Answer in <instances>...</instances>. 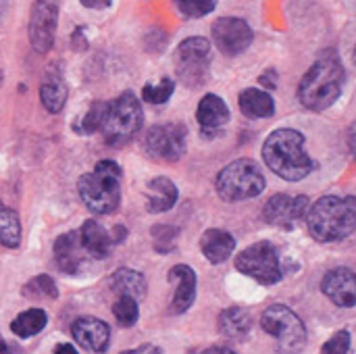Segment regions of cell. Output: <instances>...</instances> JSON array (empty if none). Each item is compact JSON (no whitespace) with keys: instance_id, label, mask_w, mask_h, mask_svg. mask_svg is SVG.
I'll return each instance as SVG.
<instances>
[{"instance_id":"23","label":"cell","mask_w":356,"mask_h":354,"mask_svg":"<svg viewBox=\"0 0 356 354\" xmlns=\"http://www.w3.org/2000/svg\"><path fill=\"white\" fill-rule=\"evenodd\" d=\"M240 111L250 119H267L275 113V100L269 92L248 88L238 98Z\"/></svg>"},{"instance_id":"24","label":"cell","mask_w":356,"mask_h":354,"mask_svg":"<svg viewBox=\"0 0 356 354\" xmlns=\"http://www.w3.org/2000/svg\"><path fill=\"white\" fill-rule=\"evenodd\" d=\"M111 290L117 292L119 296H131V298H136L140 303L146 296L148 284H146V277L140 271L123 267V269H117L111 275Z\"/></svg>"},{"instance_id":"6","label":"cell","mask_w":356,"mask_h":354,"mask_svg":"<svg viewBox=\"0 0 356 354\" xmlns=\"http://www.w3.org/2000/svg\"><path fill=\"white\" fill-rule=\"evenodd\" d=\"M144 113L138 96L134 92H123L119 98L108 102L106 117L102 123V136L111 146H121L129 142L142 127Z\"/></svg>"},{"instance_id":"43","label":"cell","mask_w":356,"mask_h":354,"mask_svg":"<svg viewBox=\"0 0 356 354\" xmlns=\"http://www.w3.org/2000/svg\"><path fill=\"white\" fill-rule=\"evenodd\" d=\"M0 86H2V73H0Z\"/></svg>"},{"instance_id":"14","label":"cell","mask_w":356,"mask_h":354,"mask_svg":"<svg viewBox=\"0 0 356 354\" xmlns=\"http://www.w3.org/2000/svg\"><path fill=\"white\" fill-rule=\"evenodd\" d=\"M88 250L81 242L79 232H67L56 238L54 242V261L56 267L67 275H79L86 267Z\"/></svg>"},{"instance_id":"20","label":"cell","mask_w":356,"mask_h":354,"mask_svg":"<svg viewBox=\"0 0 356 354\" xmlns=\"http://www.w3.org/2000/svg\"><path fill=\"white\" fill-rule=\"evenodd\" d=\"M79 234H81V242L92 259H106L111 255L115 240L98 221H94V219L83 221Z\"/></svg>"},{"instance_id":"35","label":"cell","mask_w":356,"mask_h":354,"mask_svg":"<svg viewBox=\"0 0 356 354\" xmlns=\"http://www.w3.org/2000/svg\"><path fill=\"white\" fill-rule=\"evenodd\" d=\"M259 79H261V83L267 88V92L277 88V71H275V69H267V71H265V73H263Z\"/></svg>"},{"instance_id":"29","label":"cell","mask_w":356,"mask_h":354,"mask_svg":"<svg viewBox=\"0 0 356 354\" xmlns=\"http://www.w3.org/2000/svg\"><path fill=\"white\" fill-rule=\"evenodd\" d=\"M23 294L27 298H50V300H54L58 296V288L50 275H38L23 286Z\"/></svg>"},{"instance_id":"18","label":"cell","mask_w":356,"mask_h":354,"mask_svg":"<svg viewBox=\"0 0 356 354\" xmlns=\"http://www.w3.org/2000/svg\"><path fill=\"white\" fill-rule=\"evenodd\" d=\"M236 248V238L225 230H207L200 238V250L213 265L225 263Z\"/></svg>"},{"instance_id":"3","label":"cell","mask_w":356,"mask_h":354,"mask_svg":"<svg viewBox=\"0 0 356 354\" xmlns=\"http://www.w3.org/2000/svg\"><path fill=\"white\" fill-rule=\"evenodd\" d=\"M346 71L336 54H325L313 63L298 86V100L305 108L321 113L330 108L342 94Z\"/></svg>"},{"instance_id":"16","label":"cell","mask_w":356,"mask_h":354,"mask_svg":"<svg viewBox=\"0 0 356 354\" xmlns=\"http://www.w3.org/2000/svg\"><path fill=\"white\" fill-rule=\"evenodd\" d=\"M71 334L77 344L96 354L106 353L111 342V328L96 317H79L71 325Z\"/></svg>"},{"instance_id":"11","label":"cell","mask_w":356,"mask_h":354,"mask_svg":"<svg viewBox=\"0 0 356 354\" xmlns=\"http://www.w3.org/2000/svg\"><path fill=\"white\" fill-rule=\"evenodd\" d=\"M58 23V0H35L29 15V42L35 52L44 54L54 44Z\"/></svg>"},{"instance_id":"5","label":"cell","mask_w":356,"mask_h":354,"mask_svg":"<svg viewBox=\"0 0 356 354\" xmlns=\"http://www.w3.org/2000/svg\"><path fill=\"white\" fill-rule=\"evenodd\" d=\"M215 188L225 202H242L263 194L265 175L254 161L238 159L219 171L215 179Z\"/></svg>"},{"instance_id":"39","label":"cell","mask_w":356,"mask_h":354,"mask_svg":"<svg viewBox=\"0 0 356 354\" xmlns=\"http://www.w3.org/2000/svg\"><path fill=\"white\" fill-rule=\"evenodd\" d=\"M196 354H236L232 348H227V346H211V348H204V351H200V353Z\"/></svg>"},{"instance_id":"21","label":"cell","mask_w":356,"mask_h":354,"mask_svg":"<svg viewBox=\"0 0 356 354\" xmlns=\"http://www.w3.org/2000/svg\"><path fill=\"white\" fill-rule=\"evenodd\" d=\"M196 121L200 123L202 129L217 131L229 121V108L223 102V98H219L217 94H204L202 100L198 102Z\"/></svg>"},{"instance_id":"22","label":"cell","mask_w":356,"mask_h":354,"mask_svg":"<svg viewBox=\"0 0 356 354\" xmlns=\"http://www.w3.org/2000/svg\"><path fill=\"white\" fill-rule=\"evenodd\" d=\"M40 100L44 104V108L52 115L60 113L65 102H67V83L63 79V75L54 69H50L40 86Z\"/></svg>"},{"instance_id":"28","label":"cell","mask_w":356,"mask_h":354,"mask_svg":"<svg viewBox=\"0 0 356 354\" xmlns=\"http://www.w3.org/2000/svg\"><path fill=\"white\" fill-rule=\"evenodd\" d=\"M113 315L117 319V323L121 328H131L138 323L140 319V311H138V300L131 296H119L117 303L113 305Z\"/></svg>"},{"instance_id":"12","label":"cell","mask_w":356,"mask_h":354,"mask_svg":"<svg viewBox=\"0 0 356 354\" xmlns=\"http://www.w3.org/2000/svg\"><path fill=\"white\" fill-rule=\"evenodd\" d=\"M213 42L215 46L225 54V56H238L242 54L254 38L252 27L238 17H221L213 23L211 27Z\"/></svg>"},{"instance_id":"37","label":"cell","mask_w":356,"mask_h":354,"mask_svg":"<svg viewBox=\"0 0 356 354\" xmlns=\"http://www.w3.org/2000/svg\"><path fill=\"white\" fill-rule=\"evenodd\" d=\"M346 140H348V148L353 152V156L356 159V121L348 127V134H346Z\"/></svg>"},{"instance_id":"31","label":"cell","mask_w":356,"mask_h":354,"mask_svg":"<svg viewBox=\"0 0 356 354\" xmlns=\"http://www.w3.org/2000/svg\"><path fill=\"white\" fill-rule=\"evenodd\" d=\"M173 90H175L173 79L163 77L159 83H146L144 90H142V98L146 102H150V104H165L171 98Z\"/></svg>"},{"instance_id":"34","label":"cell","mask_w":356,"mask_h":354,"mask_svg":"<svg viewBox=\"0 0 356 354\" xmlns=\"http://www.w3.org/2000/svg\"><path fill=\"white\" fill-rule=\"evenodd\" d=\"M321 354H353V336L348 330L336 332L321 348Z\"/></svg>"},{"instance_id":"26","label":"cell","mask_w":356,"mask_h":354,"mask_svg":"<svg viewBox=\"0 0 356 354\" xmlns=\"http://www.w3.org/2000/svg\"><path fill=\"white\" fill-rule=\"evenodd\" d=\"M48 323V315L42 311V309H29V311H23L21 315H17L13 321H10V332L17 336V338H31L35 334H40Z\"/></svg>"},{"instance_id":"9","label":"cell","mask_w":356,"mask_h":354,"mask_svg":"<svg viewBox=\"0 0 356 354\" xmlns=\"http://www.w3.org/2000/svg\"><path fill=\"white\" fill-rule=\"evenodd\" d=\"M175 73L188 88H200L211 75V44L204 38H186L175 50Z\"/></svg>"},{"instance_id":"15","label":"cell","mask_w":356,"mask_h":354,"mask_svg":"<svg viewBox=\"0 0 356 354\" xmlns=\"http://www.w3.org/2000/svg\"><path fill=\"white\" fill-rule=\"evenodd\" d=\"M321 292L342 309L356 307V271L348 267H338L325 273L321 282Z\"/></svg>"},{"instance_id":"7","label":"cell","mask_w":356,"mask_h":354,"mask_svg":"<svg viewBox=\"0 0 356 354\" xmlns=\"http://www.w3.org/2000/svg\"><path fill=\"white\" fill-rule=\"evenodd\" d=\"M261 328L275 338L280 354H298L307 346V328L286 305L267 307L261 315Z\"/></svg>"},{"instance_id":"27","label":"cell","mask_w":356,"mask_h":354,"mask_svg":"<svg viewBox=\"0 0 356 354\" xmlns=\"http://www.w3.org/2000/svg\"><path fill=\"white\" fill-rule=\"evenodd\" d=\"M21 242V221L17 213L0 200V246L17 248Z\"/></svg>"},{"instance_id":"25","label":"cell","mask_w":356,"mask_h":354,"mask_svg":"<svg viewBox=\"0 0 356 354\" xmlns=\"http://www.w3.org/2000/svg\"><path fill=\"white\" fill-rule=\"evenodd\" d=\"M250 328H252V317L242 307L225 309L219 315V332L227 340H244L250 334Z\"/></svg>"},{"instance_id":"8","label":"cell","mask_w":356,"mask_h":354,"mask_svg":"<svg viewBox=\"0 0 356 354\" xmlns=\"http://www.w3.org/2000/svg\"><path fill=\"white\" fill-rule=\"evenodd\" d=\"M236 269L263 286H273V284L282 282V277H284L280 252H277L275 244L265 242V240L244 248L236 257Z\"/></svg>"},{"instance_id":"32","label":"cell","mask_w":356,"mask_h":354,"mask_svg":"<svg viewBox=\"0 0 356 354\" xmlns=\"http://www.w3.org/2000/svg\"><path fill=\"white\" fill-rule=\"evenodd\" d=\"M177 10L184 15V17H190V19H200V17H207L215 10L217 6V0H173Z\"/></svg>"},{"instance_id":"30","label":"cell","mask_w":356,"mask_h":354,"mask_svg":"<svg viewBox=\"0 0 356 354\" xmlns=\"http://www.w3.org/2000/svg\"><path fill=\"white\" fill-rule=\"evenodd\" d=\"M106 108H108V102H104V100L92 102V106L88 108V113L81 117L79 131H81V134L100 131V129H102V123H104V117H106Z\"/></svg>"},{"instance_id":"40","label":"cell","mask_w":356,"mask_h":354,"mask_svg":"<svg viewBox=\"0 0 356 354\" xmlns=\"http://www.w3.org/2000/svg\"><path fill=\"white\" fill-rule=\"evenodd\" d=\"M54 354H79L75 351V346L73 344H58L56 348H54Z\"/></svg>"},{"instance_id":"4","label":"cell","mask_w":356,"mask_h":354,"mask_svg":"<svg viewBox=\"0 0 356 354\" xmlns=\"http://www.w3.org/2000/svg\"><path fill=\"white\" fill-rule=\"evenodd\" d=\"M121 167L115 161H98L96 167L79 177L81 202L96 215H111L121 204Z\"/></svg>"},{"instance_id":"10","label":"cell","mask_w":356,"mask_h":354,"mask_svg":"<svg viewBox=\"0 0 356 354\" xmlns=\"http://www.w3.org/2000/svg\"><path fill=\"white\" fill-rule=\"evenodd\" d=\"M188 129L181 123H163L148 129L144 138V150L152 159L175 163L186 154Z\"/></svg>"},{"instance_id":"17","label":"cell","mask_w":356,"mask_h":354,"mask_svg":"<svg viewBox=\"0 0 356 354\" xmlns=\"http://www.w3.org/2000/svg\"><path fill=\"white\" fill-rule=\"evenodd\" d=\"M169 280L175 284L171 311L175 315H181L194 305V298H196V273L188 265H175L169 271Z\"/></svg>"},{"instance_id":"38","label":"cell","mask_w":356,"mask_h":354,"mask_svg":"<svg viewBox=\"0 0 356 354\" xmlns=\"http://www.w3.org/2000/svg\"><path fill=\"white\" fill-rule=\"evenodd\" d=\"M86 8H106L113 0H79Z\"/></svg>"},{"instance_id":"42","label":"cell","mask_w":356,"mask_h":354,"mask_svg":"<svg viewBox=\"0 0 356 354\" xmlns=\"http://www.w3.org/2000/svg\"><path fill=\"white\" fill-rule=\"evenodd\" d=\"M353 56H355V63H356V46H355V54H353Z\"/></svg>"},{"instance_id":"13","label":"cell","mask_w":356,"mask_h":354,"mask_svg":"<svg viewBox=\"0 0 356 354\" xmlns=\"http://www.w3.org/2000/svg\"><path fill=\"white\" fill-rule=\"evenodd\" d=\"M311 202L307 196H290V194H275L263 207L265 223L273 227L292 230L302 217H307Z\"/></svg>"},{"instance_id":"36","label":"cell","mask_w":356,"mask_h":354,"mask_svg":"<svg viewBox=\"0 0 356 354\" xmlns=\"http://www.w3.org/2000/svg\"><path fill=\"white\" fill-rule=\"evenodd\" d=\"M121 354H163V351L154 344H140L138 348H131V351H125Z\"/></svg>"},{"instance_id":"41","label":"cell","mask_w":356,"mask_h":354,"mask_svg":"<svg viewBox=\"0 0 356 354\" xmlns=\"http://www.w3.org/2000/svg\"><path fill=\"white\" fill-rule=\"evenodd\" d=\"M0 354H21L17 346H10L6 342H0Z\"/></svg>"},{"instance_id":"1","label":"cell","mask_w":356,"mask_h":354,"mask_svg":"<svg viewBox=\"0 0 356 354\" xmlns=\"http://www.w3.org/2000/svg\"><path fill=\"white\" fill-rule=\"evenodd\" d=\"M305 136L298 129H275L263 144L267 167L286 182H300L315 169L313 159L305 150Z\"/></svg>"},{"instance_id":"33","label":"cell","mask_w":356,"mask_h":354,"mask_svg":"<svg viewBox=\"0 0 356 354\" xmlns=\"http://www.w3.org/2000/svg\"><path fill=\"white\" fill-rule=\"evenodd\" d=\"M179 230L173 225H154L152 227V240H154V248L159 252H171L175 250V242H177Z\"/></svg>"},{"instance_id":"19","label":"cell","mask_w":356,"mask_h":354,"mask_svg":"<svg viewBox=\"0 0 356 354\" xmlns=\"http://www.w3.org/2000/svg\"><path fill=\"white\" fill-rule=\"evenodd\" d=\"M177 202V188L175 184L165 177L159 175L148 184V192H146V211L148 213H165L171 211Z\"/></svg>"},{"instance_id":"2","label":"cell","mask_w":356,"mask_h":354,"mask_svg":"<svg viewBox=\"0 0 356 354\" xmlns=\"http://www.w3.org/2000/svg\"><path fill=\"white\" fill-rule=\"evenodd\" d=\"M307 225L317 242L346 240L356 230V196H321L309 209Z\"/></svg>"}]
</instances>
